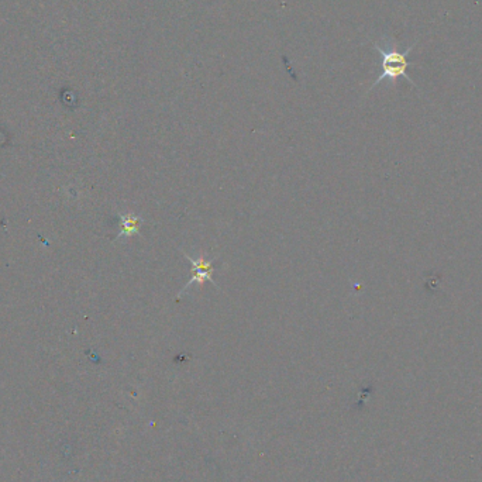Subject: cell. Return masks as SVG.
Wrapping results in <instances>:
<instances>
[{"label":"cell","instance_id":"cell-1","mask_svg":"<svg viewBox=\"0 0 482 482\" xmlns=\"http://www.w3.org/2000/svg\"><path fill=\"white\" fill-rule=\"evenodd\" d=\"M382 41L385 43V47H381L379 44H374V48L379 52L381 55V68H382V73L379 74V77L375 80V82L371 85L370 91H372L377 85H379L382 81H389L392 84H395L399 78H405L406 81H409L413 86H416V84L410 80V77L407 75L406 70L413 65V62L407 61V54L412 51V48L415 45H410L409 48H406L403 52H399L395 47V44H392V40L389 37H382Z\"/></svg>","mask_w":482,"mask_h":482},{"label":"cell","instance_id":"cell-2","mask_svg":"<svg viewBox=\"0 0 482 482\" xmlns=\"http://www.w3.org/2000/svg\"><path fill=\"white\" fill-rule=\"evenodd\" d=\"M185 258L190 262L192 265V277L189 280V283L181 289V292L178 294V299L195 284L197 285H203L206 283H211L216 289L220 291L219 285L213 281V272H215V258H208V257H204V255H200L197 258H192L189 257L188 254H185Z\"/></svg>","mask_w":482,"mask_h":482},{"label":"cell","instance_id":"cell-3","mask_svg":"<svg viewBox=\"0 0 482 482\" xmlns=\"http://www.w3.org/2000/svg\"><path fill=\"white\" fill-rule=\"evenodd\" d=\"M143 219L134 213H121L120 215V225L121 230L117 236V239H128L134 234H140V226L143 225Z\"/></svg>","mask_w":482,"mask_h":482}]
</instances>
